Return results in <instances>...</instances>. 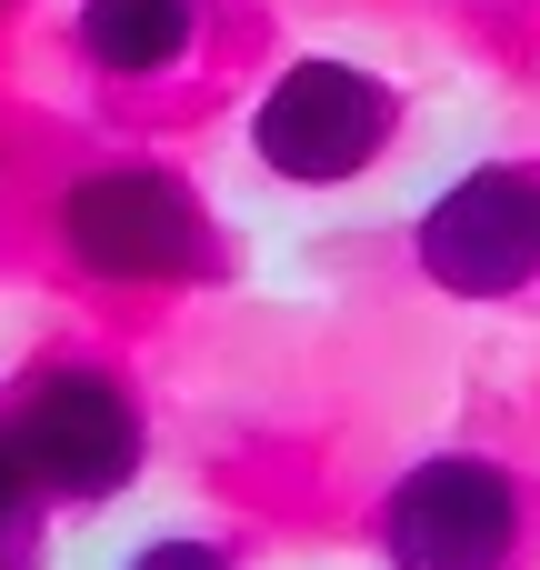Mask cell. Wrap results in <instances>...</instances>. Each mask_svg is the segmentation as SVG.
I'll return each mask as SVG.
<instances>
[{
    "instance_id": "cell-1",
    "label": "cell",
    "mask_w": 540,
    "mask_h": 570,
    "mask_svg": "<svg viewBox=\"0 0 540 570\" xmlns=\"http://www.w3.org/2000/svg\"><path fill=\"white\" fill-rule=\"evenodd\" d=\"M60 240H70V261L100 271V281H190V271L220 261L210 210H200L170 170H90V180H70Z\"/></svg>"
},
{
    "instance_id": "cell-2",
    "label": "cell",
    "mask_w": 540,
    "mask_h": 570,
    "mask_svg": "<svg viewBox=\"0 0 540 570\" xmlns=\"http://www.w3.org/2000/svg\"><path fill=\"white\" fill-rule=\"evenodd\" d=\"M0 431L20 451V471H30V491H60V501H110L140 471V411H130V391L110 371H80V361L40 371Z\"/></svg>"
},
{
    "instance_id": "cell-3",
    "label": "cell",
    "mask_w": 540,
    "mask_h": 570,
    "mask_svg": "<svg viewBox=\"0 0 540 570\" xmlns=\"http://www.w3.org/2000/svg\"><path fill=\"white\" fill-rule=\"evenodd\" d=\"M381 541L401 570H511L521 551V491L501 461L481 451H441L421 471H401L391 511H381Z\"/></svg>"
},
{
    "instance_id": "cell-4",
    "label": "cell",
    "mask_w": 540,
    "mask_h": 570,
    "mask_svg": "<svg viewBox=\"0 0 540 570\" xmlns=\"http://www.w3.org/2000/svg\"><path fill=\"white\" fill-rule=\"evenodd\" d=\"M391 90L351 60H301L271 80V100L251 110V150L281 170V180H351L391 150Z\"/></svg>"
},
{
    "instance_id": "cell-5",
    "label": "cell",
    "mask_w": 540,
    "mask_h": 570,
    "mask_svg": "<svg viewBox=\"0 0 540 570\" xmlns=\"http://www.w3.org/2000/svg\"><path fill=\"white\" fill-rule=\"evenodd\" d=\"M421 271L461 301H501L540 281V180L531 170H471L421 210Z\"/></svg>"
},
{
    "instance_id": "cell-6",
    "label": "cell",
    "mask_w": 540,
    "mask_h": 570,
    "mask_svg": "<svg viewBox=\"0 0 540 570\" xmlns=\"http://www.w3.org/2000/svg\"><path fill=\"white\" fill-rule=\"evenodd\" d=\"M200 30V0H80V50L100 70H170Z\"/></svg>"
},
{
    "instance_id": "cell-7",
    "label": "cell",
    "mask_w": 540,
    "mask_h": 570,
    "mask_svg": "<svg viewBox=\"0 0 540 570\" xmlns=\"http://www.w3.org/2000/svg\"><path fill=\"white\" fill-rule=\"evenodd\" d=\"M40 561V521H30V471H20V451H10V431H0V570H30Z\"/></svg>"
},
{
    "instance_id": "cell-8",
    "label": "cell",
    "mask_w": 540,
    "mask_h": 570,
    "mask_svg": "<svg viewBox=\"0 0 540 570\" xmlns=\"http://www.w3.org/2000/svg\"><path fill=\"white\" fill-rule=\"evenodd\" d=\"M130 570H230V561H220L210 541H150V551H140Z\"/></svg>"
}]
</instances>
